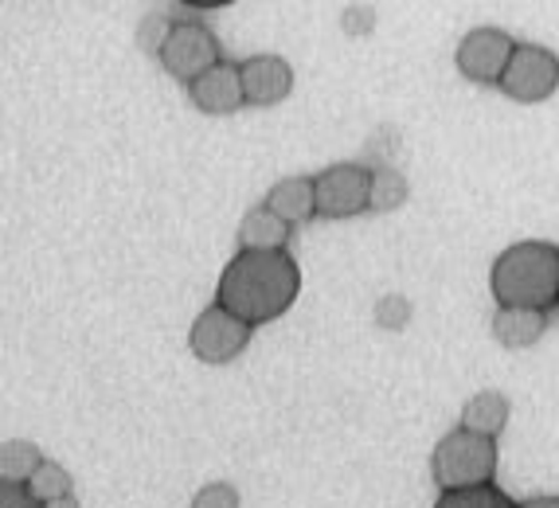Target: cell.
<instances>
[{"instance_id":"obj_4","label":"cell","mask_w":559,"mask_h":508,"mask_svg":"<svg viewBox=\"0 0 559 508\" xmlns=\"http://www.w3.org/2000/svg\"><path fill=\"white\" fill-rule=\"evenodd\" d=\"M157 59L177 83H192L197 74H204L207 67L224 59V47L200 20H173L157 47Z\"/></svg>"},{"instance_id":"obj_18","label":"cell","mask_w":559,"mask_h":508,"mask_svg":"<svg viewBox=\"0 0 559 508\" xmlns=\"http://www.w3.org/2000/svg\"><path fill=\"white\" fill-rule=\"evenodd\" d=\"M407 200V180L395 168H376L372 173V212H395Z\"/></svg>"},{"instance_id":"obj_8","label":"cell","mask_w":559,"mask_h":508,"mask_svg":"<svg viewBox=\"0 0 559 508\" xmlns=\"http://www.w3.org/2000/svg\"><path fill=\"white\" fill-rule=\"evenodd\" d=\"M516 44L509 32L501 28H474L462 44H457L454 51V63L457 71L466 74L469 83L477 86H497L501 83L504 67H509V59H513Z\"/></svg>"},{"instance_id":"obj_1","label":"cell","mask_w":559,"mask_h":508,"mask_svg":"<svg viewBox=\"0 0 559 508\" xmlns=\"http://www.w3.org/2000/svg\"><path fill=\"white\" fill-rule=\"evenodd\" d=\"M301 294V270L289 259L286 247H242L231 262H227L215 302H224L231 314H239L242 321L266 324L278 321L289 305Z\"/></svg>"},{"instance_id":"obj_11","label":"cell","mask_w":559,"mask_h":508,"mask_svg":"<svg viewBox=\"0 0 559 508\" xmlns=\"http://www.w3.org/2000/svg\"><path fill=\"white\" fill-rule=\"evenodd\" d=\"M548 333V309H532V305H497L493 336L504 348H528Z\"/></svg>"},{"instance_id":"obj_7","label":"cell","mask_w":559,"mask_h":508,"mask_svg":"<svg viewBox=\"0 0 559 508\" xmlns=\"http://www.w3.org/2000/svg\"><path fill=\"white\" fill-rule=\"evenodd\" d=\"M497 86H501L513 102H524V106L551 98L559 86L556 51H548V47H540V44H516L513 59H509V67H504L501 83Z\"/></svg>"},{"instance_id":"obj_14","label":"cell","mask_w":559,"mask_h":508,"mask_svg":"<svg viewBox=\"0 0 559 508\" xmlns=\"http://www.w3.org/2000/svg\"><path fill=\"white\" fill-rule=\"evenodd\" d=\"M28 497H32V505H71L75 500V481H71V473L63 470L59 462H39V470L28 477Z\"/></svg>"},{"instance_id":"obj_16","label":"cell","mask_w":559,"mask_h":508,"mask_svg":"<svg viewBox=\"0 0 559 508\" xmlns=\"http://www.w3.org/2000/svg\"><path fill=\"white\" fill-rule=\"evenodd\" d=\"M504 423H509V399L501 395V391H481V395H474L466 403V411H462V426H469V430H481V435H501Z\"/></svg>"},{"instance_id":"obj_6","label":"cell","mask_w":559,"mask_h":508,"mask_svg":"<svg viewBox=\"0 0 559 508\" xmlns=\"http://www.w3.org/2000/svg\"><path fill=\"white\" fill-rule=\"evenodd\" d=\"M251 321H242L239 314H231L224 302L207 305L204 314L192 321V333H188V344H192V356L204 364H227L235 361L247 344H251Z\"/></svg>"},{"instance_id":"obj_21","label":"cell","mask_w":559,"mask_h":508,"mask_svg":"<svg viewBox=\"0 0 559 508\" xmlns=\"http://www.w3.org/2000/svg\"><path fill=\"white\" fill-rule=\"evenodd\" d=\"M168 24H173V20H160V16H150V20H145V24H141V32H138V36H141V47L157 56V47H160V39H165Z\"/></svg>"},{"instance_id":"obj_2","label":"cell","mask_w":559,"mask_h":508,"mask_svg":"<svg viewBox=\"0 0 559 508\" xmlns=\"http://www.w3.org/2000/svg\"><path fill=\"white\" fill-rule=\"evenodd\" d=\"M489 290L497 305H532L551 309L559 302V247L544 239H524L501 250L489 270Z\"/></svg>"},{"instance_id":"obj_9","label":"cell","mask_w":559,"mask_h":508,"mask_svg":"<svg viewBox=\"0 0 559 508\" xmlns=\"http://www.w3.org/2000/svg\"><path fill=\"white\" fill-rule=\"evenodd\" d=\"M188 98L197 106L200 114H235L239 106H247V91H242V71L239 63H212L204 74H197L192 83H188Z\"/></svg>"},{"instance_id":"obj_19","label":"cell","mask_w":559,"mask_h":508,"mask_svg":"<svg viewBox=\"0 0 559 508\" xmlns=\"http://www.w3.org/2000/svg\"><path fill=\"white\" fill-rule=\"evenodd\" d=\"M411 317V305L403 302V297H383L380 305H376V321L383 324V329H392V333H400L403 324H407Z\"/></svg>"},{"instance_id":"obj_12","label":"cell","mask_w":559,"mask_h":508,"mask_svg":"<svg viewBox=\"0 0 559 508\" xmlns=\"http://www.w3.org/2000/svg\"><path fill=\"white\" fill-rule=\"evenodd\" d=\"M266 208H274L294 227H301V223L318 220V185L309 176H286L266 192Z\"/></svg>"},{"instance_id":"obj_22","label":"cell","mask_w":559,"mask_h":508,"mask_svg":"<svg viewBox=\"0 0 559 508\" xmlns=\"http://www.w3.org/2000/svg\"><path fill=\"white\" fill-rule=\"evenodd\" d=\"M180 4H188V9H227L235 0H180Z\"/></svg>"},{"instance_id":"obj_17","label":"cell","mask_w":559,"mask_h":508,"mask_svg":"<svg viewBox=\"0 0 559 508\" xmlns=\"http://www.w3.org/2000/svg\"><path fill=\"white\" fill-rule=\"evenodd\" d=\"M439 508H513V497H504L493 481H477L462 489H442Z\"/></svg>"},{"instance_id":"obj_3","label":"cell","mask_w":559,"mask_h":508,"mask_svg":"<svg viewBox=\"0 0 559 508\" xmlns=\"http://www.w3.org/2000/svg\"><path fill=\"white\" fill-rule=\"evenodd\" d=\"M497 473V438L457 426L430 453V477L439 489H462L477 481H493Z\"/></svg>"},{"instance_id":"obj_20","label":"cell","mask_w":559,"mask_h":508,"mask_svg":"<svg viewBox=\"0 0 559 508\" xmlns=\"http://www.w3.org/2000/svg\"><path fill=\"white\" fill-rule=\"evenodd\" d=\"M192 505L197 508H235L239 505V493H235L231 485H204V489L192 497Z\"/></svg>"},{"instance_id":"obj_10","label":"cell","mask_w":559,"mask_h":508,"mask_svg":"<svg viewBox=\"0 0 559 508\" xmlns=\"http://www.w3.org/2000/svg\"><path fill=\"white\" fill-rule=\"evenodd\" d=\"M247 106H278L294 91V67L282 56H251L239 63Z\"/></svg>"},{"instance_id":"obj_13","label":"cell","mask_w":559,"mask_h":508,"mask_svg":"<svg viewBox=\"0 0 559 508\" xmlns=\"http://www.w3.org/2000/svg\"><path fill=\"white\" fill-rule=\"evenodd\" d=\"M289 232H294V223L282 220L274 208H251V212L242 215L239 223V243L242 247H259V250H271V247H286Z\"/></svg>"},{"instance_id":"obj_15","label":"cell","mask_w":559,"mask_h":508,"mask_svg":"<svg viewBox=\"0 0 559 508\" xmlns=\"http://www.w3.org/2000/svg\"><path fill=\"white\" fill-rule=\"evenodd\" d=\"M44 453L36 442H4L0 446V485L4 489H24L28 477L39 470Z\"/></svg>"},{"instance_id":"obj_5","label":"cell","mask_w":559,"mask_h":508,"mask_svg":"<svg viewBox=\"0 0 559 508\" xmlns=\"http://www.w3.org/2000/svg\"><path fill=\"white\" fill-rule=\"evenodd\" d=\"M313 185H318L321 220H353L360 212H372V168L368 165L341 161L313 176Z\"/></svg>"}]
</instances>
